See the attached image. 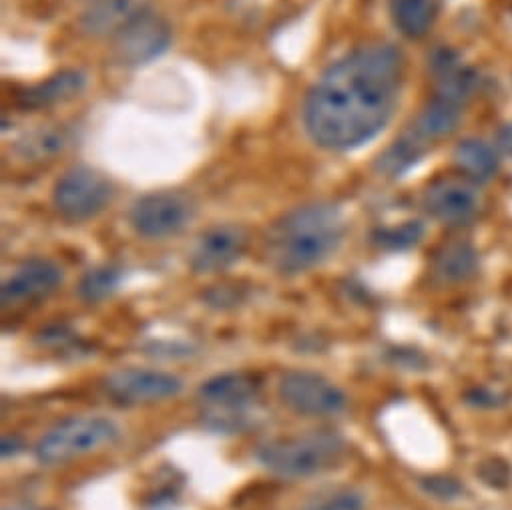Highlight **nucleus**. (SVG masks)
Masks as SVG:
<instances>
[{"label": "nucleus", "instance_id": "nucleus-1", "mask_svg": "<svg viewBox=\"0 0 512 510\" xmlns=\"http://www.w3.org/2000/svg\"><path fill=\"white\" fill-rule=\"evenodd\" d=\"M404 75V55L390 43L364 45L336 61L306 97L310 139L336 153L376 139L394 117Z\"/></svg>", "mask_w": 512, "mask_h": 510}, {"label": "nucleus", "instance_id": "nucleus-2", "mask_svg": "<svg viewBox=\"0 0 512 510\" xmlns=\"http://www.w3.org/2000/svg\"><path fill=\"white\" fill-rule=\"evenodd\" d=\"M344 235L346 219L334 203L296 207L268 231V264L282 276L312 272L340 249Z\"/></svg>", "mask_w": 512, "mask_h": 510}, {"label": "nucleus", "instance_id": "nucleus-3", "mask_svg": "<svg viewBox=\"0 0 512 510\" xmlns=\"http://www.w3.org/2000/svg\"><path fill=\"white\" fill-rule=\"evenodd\" d=\"M346 452V438L338 430L326 428L268 440L255 450V460L276 476L298 480L332 470Z\"/></svg>", "mask_w": 512, "mask_h": 510}, {"label": "nucleus", "instance_id": "nucleus-4", "mask_svg": "<svg viewBox=\"0 0 512 510\" xmlns=\"http://www.w3.org/2000/svg\"><path fill=\"white\" fill-rule=\"evenodd\" d=\"M119 436V426L107 416H71L49 428L37 440L33 454L43 466H61L115 444Z\"/></svg>", "mask_w": 512, "mask_h": 510}, {"label": "nucleus", "instance_id": "nucleus-5", "mask_svg": "<svg viewBox=\"0 0 512 510\" xmlns=\"http://www.w3.org/2000/svg\"><path fill=\"white\" fill-rule=\"evenodd\" d=\"M262 380L251 372H223L205 380L199 390V402L211 412V416L223 424L221 430H237L239 422L245 420L249 408L260 400Z\"/></svg>", "mask_w": 512, "mask_h": 510}, {"label": "nucleus", "instance_id": "nucleus-6", "mask_svg": "<svg viewBox=\"0 0 512 510\" xmlns=\"http://www.w3.org/2000/svg\"><path fill=\"white\" fill-rule=\"evenodd\" d=\"M278 396L292 412L308 418H334L348 408V396L340 386L308 370L282 374Z\"/></svg>", "mask_w": 512, "mask_h": 510}, {"label": "nucleus", "instance_id": "nucleus-7", "mask_svg": "<svg viewBox=\"0 0 512 510\" xmlns=\"http://www.w3.org/2000/svg\"><path fill=\"white\" fill-rule=\"evenodd\" d=\"M111 181L99 171L79 165L69 169L55 185L53 203L57 211L75 223L89 221L103 213L113 199Z\"/></svg>", "mask_w": 512, "mask_h": 510}, {"label": "nucleus", "instance_id": "nucleus-8", "mask_svg": "<svg viewBox=\"0 0 512 510\" xmlns=\"http://www.w3.org/2000/svg\"><path fill=\"white\" fill-rule=\"evenodd\" d=\"M169 45V23L149 9H139L113 35V59L121 67H141L161 57Z\"/></svg>", "mask_w": 512, "mask_h": 510}, {"label": "nucleus", "instance_id": "nucleus-9", "mask_svg": "<svg viewBox=\"0 0 512 510\" xmlns=\"http://www.w3.org/2000/svg\"><path fill=\"white\" fill-rule=\"evenodd\" d=\"M195 217L193 201L177 191H159L141 197L129 215L131 227L147 239H165L181 233Z\"/></svg>", "mask_w": 512, "mask_h": 510}, {"label": "nucleus", "instance_id": "nucleus-10", "mask_svg": "<svg viewBox=\"0 0 512 510\" xmlns=\"http://www.w3.org/2000/svg\"><path fill=\"white\" fill-rule=\"evenodd\" d=\"M103 388L121 406H151L179 396L183 380L161 370L121 368L105 378Z\"/></svg>", "mask_w": 512, "mask_h": 510}, {"label": "nucleus", "instance_id": "nucleus-11", "mask_svg": "<svg viewBox=\"0 0 512 510\" xmlns=\"http://www.w3.org/2000/svg\"><path fill=\"white\" fill-rule=\"evenodd\" d=\"M422 205L430 217L444 225H466L478 215L482 199L468 179L442 177L426 187Z\"/></svg>", "mask_w": 512, "mask_h": 510}, {"label": "nucleus", "instance_id": "nucleus-12", "mask_svg": "<svg viewBox=\"0 0 512 510\" xmlns=\"http://www.w3.org/2000/svg\"><path fill=\"white\" fill-rule=\"evenodd\" d=\"M249 235L241 225H217L205 231L193 253L191 270L197 276H213L233 268L247 251Z\"/></svg>", "mask_w": 512, "mask_h": 510}, {"label": "nucleus", "instance_id": "nucleus-13", "mask_svg": "<svg viewBox=\"0 0 512 510\" xmlns=\"http://www.w3.org/2000/svg\"><path fill=\"white\" fill-rule=\"evenodd\" d=\"M63 284V270L47 258H31L23 262L15 274L5 280L0 302L5 310L23 308L47 300Z\"/></svg>", "mask_w": 512, "mask_h": 510}, {"label": "nucleus", "instance_id": "nucleus-14", "mask_svg": "<svg viewBox=\"0 0 512 510\" xmlns=\"http://www.w3.org/2000/svg\"><path fill=\"white\" fill-rule=\"evenodd\" d=\"M432 77L436 85V97L464 107L476 93L478 75L466 65L458 53L440 49L432 55Z\"/></svg>", "mask_w": 512, "mask_h": 510}, {"label": "nucleus", "instance_id": "nucleus-15", "mask_svg": "<svg viewBox=\"0 0 512 510\" xmlns=\"http://www.w3.org/2000/svg\"><path fill=\"white\" fill-rule=\"evenodd\" d=\"M87 77L81 71H61L47 81L27 89L19 97V105L23 109H49L61 103H67L85 89Z\"/></svg>", "mask_w": 512, "mask_h": 510}, {"label": "nucleus", "instance_id": "nucleus-16", "mask_svg": "<svg viewBox=\"0 0 512 510\" xmlns=\"http://www.w3.org/2000/svg\"><path fill=\"white\" fill-rule=\"evenodd\" d=\"M478 270V253L468 241H450L436 255L432 272L440 284H462Z\"/></svg>", "mask_w": 512, "mask_h": 510}, {"label": "nucleus", "instance_id": "nucleus-17", "mask_svg": "<svg viewBox=\"0 0 512 510\" xmlns=\"http://www.w3.org/2000/svg\"><path fill=\"white\" fill-rule=\"evenodd\" d=\"M137 11V0H85L81 25L95 37L115 35Z\"/></svg>", "mask_w": 512, "mask_h": 510}, {"label": "nucleus", "instance_id": "nucleus-18", "mask_svg": "<svg viewBox=\"0 0 512 510\" xmlns=\"http://www.w3.org/2000/svg\"><path fill=\"white\" fill-rule=\"evenodd\" d=\"M454 165L470 183H486L490 181L500 165L498 153L492 145L482 139H464L454 149Z\"/></svg>", "mask_w": 512, "mask_h": 510}, {"label": "nucleus", "instance_id": "nucleus-19", "mask_svg": "<svg viewBox=\"0 0 512 510\" xmlns=\"http://www.w3.org/2000/svg\"><path fill=\"white\" fill-rule=\"evenodd\" d=\"M390 15L394 27L408 39H422L438 19L436 0H392Z\"/></svg>", "mask_w": 512, "mask_h": 510}, {"label": "nucleus", "instance_id": "nucleus-20", "mask_svg": "<svg viewBox=\"0 0 512 510\" xmlns=\"http://www.w3.org/2000/svg\"><path fill=\"white\" fill-rule=\"evenodd\" d=\"M121 280H123V274L115 266L107 264V266L93 268L83 276L79 284V296L87 304H101L119 290Z\"/></svg>", "mask_w": 512, "mask_h": 510}, {"label": "nucleus", "instance_id": "nucleus-21", "mask_svg": "<svg viewBox=\"0 0 512 510\" xmlns=\"http://www.w3.org/2000/svg\"><path fill=\"white\" fill-rule=\"evenodd\" d=\"M424 229L420 223H406L400 229H386L376 235L380 245H392V247H408L416 243L422 237Z\"/></svg>", "mask_w": 512, "mask_h": 510}, {"label": "nucleus", "instance_id": "nucleus-22", "mask_svg": "<svg viewBox=\"0 0 512 510\" xmlns=\"http://www.w3.org/2000/svg\"><path fill=\"white\" fill-rule=\"evenodd\" d=\"M366 502L364 496L356 490H340L326 500H322L316 508L312 510H364Z\"/></svg>", "mask_w": 512, "mask_h": 510}, {"label": "nucleus", "instance_id": "nucleus-23", "mask_svg": "<svg viewBox=\"0 0 512 510\" xmlns=\"http://www.w3.org/2000/svg\"><path fill=\"white\" fill-rule=\"evenodd\" d=\"M422 486L428 494L436 496V498H442V500H450V498H456L460 494V484L452 478H426L422 480Z\"/></svg>", "mask_w": 512, "mask_h": 510}, {"label": "nucleus", "instance_id": "nucleus-24", "mask_svg": "<svg viewBox=\"0 0 512 510\" xmlns=\"http://www.w3.org/2000/svg\"><path fill=\"white\" fill-rule=\"evenodd\" d=\"M23 448H25V442L17 434L3 436V442H0V452H3V458H13L19 452H23Z\"/></svg>", "mask_w": 512, "mask_h": 510}, {"label": "nucleus", "instance_id": "nucleus-25", "mask_svg": "<svg viewBox=\"0 0 512 510\" xmlns=\"http://www.w3.org/2000/svg\"><path fill=\"white\" fill-rule=\"evenodd\" d=\"M498 147L506 157H512V125H504L498 131Z\"/></svg>", "mask_w": 512, "mask_h": 510}, {"label": "nucleus", "instance_id": "nucleus-26", "mask_svg": "<svg viewBox=\"0 0 512 510\" xmlns=\"http://www.w3.org/2000/svg\"><path fill=\"white\" fill-rule=\"evenodd\" d=\"M5 510H37L33 506H27V504H17V506H7Z\"/></svg>", "mask_w": 512, "mask_h": 510}]
</instances>
